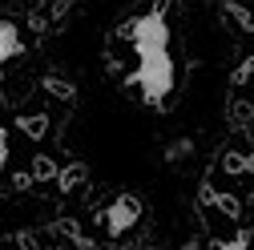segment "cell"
Here are the masks:
<instances>
[{
  "instance_id": "cell-1",
  "label": "cell",
  "mask_w": 254,
  "mask_h": 250,
  "mask_svg": "<svg viewBox=\"0 0 254 250\" xmlns=\"http://www.w3.org/2000/svg\"><path fill=\"white\" fill-rule=\"evenodd\" d=\"M174 85H178V73H174V57L170 49L166 53H141L137 57V73H133V89L153 105V109H166L170 97H174Z\"/></svg>"
},
{
  "instance_id": "cell-2",
  "label": "cell",
  "mask_w": 254,
  "mask_h": 250,
  "mask_svg": "<svg viewBox=\"0 0 254 250\" xmlns=\"http://www.w3.org/2000/svg\"><path fill=\"white\" fill-rule=\"evenodd\" d=\"M125 37L133 41L137 57H141V53H166V49H170V24H166V12L153 8V12L137 16V20H129Z\"/></svg>"
},
{
  "instance_id": "cell-3",
  "label": "cell",
  "mask_w": 254,
  "mask_h": 250,
  "mask_svg": "<svg viewBox=\"0 0 254 250\" xmlns=\"http://www.w3.org/2000/svg\"><path fill=\"white\" fill-rule=\"evenodd\" d=\"M141 214H145L141 198H133V194H117V198L105 206V214H101V226H105L109 238H121V234H129V230L141 222Z\"/></svg>"
},
{
  "instance_id": "cell-4",
  "label": "cell",
  "mask_w": 254,
  "mask_h": 250,
  "mask_svg": "<svg viewBox=\"0 0 254 250\" xmlns=\"http://www.w3.org/2000/svg\"><path fill=\"white\" fill-rule=\"evenodd\" d=\"M20 49H24L20 28H16L12 20H0V65H4V61H12V57H20Z\"/></svg>"
},
{
  "instance_id": "cell-5",
  "label": "cell",
  "mask_w": 254,
  "mask_h": 250,
  "mask_svg": "<svg viewBox=\"0 0 254 250\" xmlns=\"http://www.w3.org/2000/svg\"><path fill=\"white\" fill-rule=\"evenodd\" d=\"M206 198H210L222 214H226L230 222H234V218H242V202H238V198H230V194H206Z\"/></svg>"
},
{
  "instance_id": "cell-6",
  "label": "cell",
  "mask_w": 254,
  "mask_h": 250,
  "mask_svg": "<svg viewBox=\"0 0 254 250\" xmlns=\"http://www.w3.org/2000/svg\"><path fill=\"white\" fill-rule=\"evenodd\" d=\"M226 170L230 174H250L254 170V153H226Z\"/></svg>"
},
{
  "instance_id": "cell-7",
  "label": "cell",
  "mask_w": 254,
  "mask_h": 250,
  "mask_svg": "<svg viewBox=\"0 0 254 250\" xmlns=\"http://www.w3.org/2000/svg\"><path fill=\"white\" fill-rule=\"evenodd\" d=\"M210 250H250V234H234L230 242H214Z\"/></svg>"
},
{
  "instance_id": "cell-8",
  "label": "cell",
  "mask_w": 254,
  "mask_h": 250,
  "mask_svg": "<svg viewBox=\"0 0 254 250\" xmlns=\"http://www.w3.org/2000/svg\"><path fill=\"white\" fill-rule=\"evenodd\" d=\"M226 16H230V20H238L242 28H250V33H254V16H250L246 8H238V4H226Z\"/></svg>"
},
{
  "instance_id": "cell-9",
  "label": "cell",
  "mask_w": 254,
  "mask_h": 250,
  "mask_svg": "<svg viewBox=\"0 0 254 250\" xmlns=\"http://www.w3.org/2000/svg\"><path fill=\"white\" fill-rule=\"evenodd\" d=\"M85 178V170L81 166H73V170H65V174H61V190H73V186Z\"/></svg>"
},
{
  "instance_id": "cell-10",
  "label": "cell",
  "mask_w": 254,
  "mask_h": 250,
  "mask_svg": "<svg viewBox=\"0 0 254 250\" xmlns=\"http://www.w3.org/2000/svg\"><path fill=\"white\" fill-rule=\"evenodd\" d=\"M33 174H37V178H53L57 170H53V162H49V158H37V162H33Z\"/></svg>"
},
{
  "instance_id": "cell-11",
  "label": "cell",
  "mask_w": 254,
  "mask_h": 250,
  "mask_svg": "<svg viewBox=\"0 0 254 250\" xmlns=\"http://www.w3.org/2000/svg\"><path fill=\"white\" fill-rule=\"evenodd\" d=\"M250 77H254V53H250V57H246V65H242V69H238V73H234V81H238V85H242V81H250Z\"/></svg>"
},
{
  "instance_id": "cell-12",
  "label": "cell",
  "mask_w": 254,
  "mask_h": 250,
  "mask_svg": "<svg viewBox=\"0 0 254 250\" xmlns=\"http://www.w3.org/2000/svg\"><path fill=\"white\" fill-rule=\"evenodd\" d=\"M24 129L28 133H45V117H24Z\"/></svg>"
},
{
  "instance_id": "cell-13",
  "label": "cell",
  "mask_w": 254,
  "mask_h": 250,
  "mask_svg": "<svg viewBox=\"0 0 254 250\" xmlns=\"http://www.w3.org/2000/svg\"><path fill=\"white\" fill-rule=\"evenodd\" d=\"M4 166H8V133L0 129V170H4Z\"/></svg>"
}]
</instances>
